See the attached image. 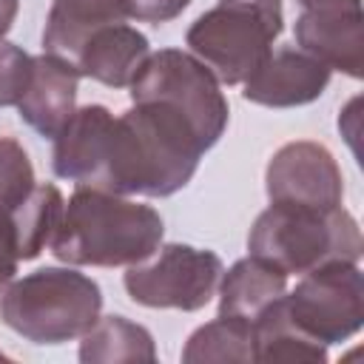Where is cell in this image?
Instances as JSON below:
<instances>
[{
	"label": "cell",
	"instance_id": "16",
	"mask_svg": "<svg viewBox=\"0 0 364 364\" xmlns=\"http://www.w3.org/2000/svg\"><path fill=\"white\" fill-rule=\"evenodd\" d=\"M122 20L125 14L119 0H51L43 28V51L71 65L82 43L97 28Z\"/></svg>",
	"mask_w": 364,
	"mask_h": 364
},
{
	"label": "cell",
	"instance_id": "22",
	"mask_svg": "<svg viewBox=\"0 0 364 364\" xmlns=\"http://www.w3.org/2000/svg\"><path fill=\"white\" fill-rule=\"evenodd\" d=\"M28 77H31V57L20 46L0 40V108L17 105V100L28 85Z\"/></svg>",
	"mask_w": 364,
	"mask_h": 364
},
{
	"label": "cell",
	"instance_id": "26",
	"mask_svg": "<svg viewBox=\"0 0 364 364\" xmlns=\"http://www.w3.org/2000/svg\"><path fill=\"white\" fill-rule=\"evenodd\" d=\"M0 361H9V355H6V353H3V350H0Z\"/></svg>",
	"mask_w": 364,
	"mask_h": 364
},
{
	"label": "cell",
	"instance_id": "10",
	"mask_svg": "<svg viewBox=\"0 0 364 364\" xmlns=\"http://www.w3.org/2000/svg\"><path fill=\"white\" fill-rule=\"evenodd\" d=\"M296 43L304 54L353 80L364 68V9L361 3H330L301 9L296 17Z\"/></svg>",
	"mask_w": 364,
	"mask_h": 364
},
{
	"label": "cell",
	"instance_id": "8",
	"mask_svg": "<svg viewBox=\"0 0 364 364\" xmlns=\"http://www.w3.org/2000/svg\"><path fill=\"white\" fill-rule=\"evenodd\" d=\"M282 301L299 330L330 347L353 338L364 324V276L353 262H333L301 273Z\"/></svg>",
	"mask_w": 364,
	"mask_h": 364
},
{
	"label": "cell",
	"instance_id": "5",
	"mask_svg": "<svg viewBox=\"0 0 364 364\" xmlns=\"http://www.w3.org/2000/svg\"><path fill=\"white\" fill-rule=\"evenodd\" d=\"M282 23V0H219L191 23L185 46L219 85H242L273 51Z\"/></svg>",
	"mask_w": 364,
	"mask_h": 364
},
{
	"label": "cell",
	"instance_id": "23",
	"mask_svg": "<svg viewBox=\"0 0 364 364\" xmlns=\"http://www.w3.org/2000/svg\"><path fill=\"white\" fill-rule=\"evenodd\" d=\"M188 6H191V0H119L125 20L154 23V26L179 17Z\"/></svg>",
	"mask_w": 364,
	"mask_h": 364
},
{
	"label": "cell",
	"instance_id": "3",
	"mask_svg": "<svg viewBox=\"0 0 364 364\" xmlns=\"http://www.w3.org/2000/svg\"><path fill=\"white\" fill-rule=\"evenodd\" d=\"M247 250L284 276H301L333 262L358 264L364 242L355 216L341 205L321 210L270 202L247 233Z\"/></svg>",
	"mask_w": 364,
	"mask_h": 364
},
{
	"label": "cell",
	"instance_id": "13",
	"mask_svg": "<svg viewBox=\"0 0 364 364\" xmlns=\"http://www.w3.org/2000/svg\"><path fill=\"white\" fill-rule=\"evenodd\" d=\"M111 125H114V114L105 105L94 102V105L74 108L68 122L54 136V148H51L54 176L94 188L105 159Z\"/></svg>",
	"mask_w": 364,
	"mask_h": 364
},
{
	"label": "cell",
	"instance_id": "14",
	"mask_svg": "<svg viewBox=\"0 0 364 364\" xmlns=\"http://www.w3.org/2000/svg\"><path fill=\"white\" fill-rule=\"evenodd\" d=\"M148 57H151L148 37L122 20L97 28L82 43L71 65L77 68L80 77L97 80L108 88H128Z\"/></svg>",
	"mask_w": 364,
	"mask_h": 364
},
{
	"label": "cell",
	"instance_id": "12",
	"mask_svg": "<svg viewBox=\"0 0 364 364\" xmlns=\"http://www.w3.org/2000/svg\"><path fill=\"white\" fill-rule=\"evenodd\" d=\"M77 88L80 74L74 65L46 51L31 57V77L23 97L17 100L20 119L40 136L54 139L77 108Z\"/></svg>",
	"mask_w": 364,
	"mask_h": 364
},
{
	"label": "cell",
	"instance_id": "17",
	"mask_svg": "<svg viewBox=\"0 0 364 364\" xmlns=\"http://www.w3.org/2000/svg\"><path fill=\"white\" fill-rule=\"evenodd\" d=\"M63 205H65V199L57 185H34L17 208H11L6 216H0L11 233L17 259L28 262L46 250V245L51 242V236L57 230Z\"/></svg>",
	"mask_w": 364,
	"mask_h": 364
},
{
	"label": "cell",
	"instance_id": "15",
	"mask_svg": "<svg viewBox=\"0 0 364 364\" xmlns=\"http://www.w3.org/2000/svg\"><path fill=\"white\" fill-rule=\"evenodd\" d=\"M284 293H287V276L279 267L256 256L239 259L219 279V316L253 327V321Z\"/></svg>",
	"mask_w": 364,
	"mask_h": 364
},
{
	"label": "cell",
	"instance_id": "24",
	"mask_svg": "<svg viewBox=\"0 0 364 364\" xmlns=\"http://www.w3.org/2000/svg\"><path fill=\"white\" fill-rule=\"evenodd\" d=\"M17 250H14V242H11V233L6 228V222L0 219V293L9 287V282L14 279L17 273Z\"/></svg>",
	"mask_w": 364,
	"mask_h": 364
},
{
	"label": "cell",
	"instance_id": "2",
	"mask_svg": "<svg viewBox=\"0 0 364 364\" xmlns=\"http://www.w3.org/2000/svg\"><path fill=\"white\" fill-rule=\"evenodd\" d=\"M162 233V216L151 205L77 185L48 245L71 267H128L145 262L159 247Z\"/></svg>",
	"mask_w": 364,
	"mask_h": 364
},
{
	"label": "cell",
	"instance_id": "19",
	"mask_svg": "<svg viewBox=\"0 0 364 364\" xmlns=\"http://www.w3.org/2000/svg\"><path fill=\"white\" fill-rule=\"evenodd\" d=\"M284 299V296H282ZM273 301L253 321V361H327V344L310 338L293 324L284 310V301Z\"/></svg>",
	"mask_w": 364,
	"mask_h": 364
},
{
	"label": "cell",
	"instance_id": "20",
	"mask_svg": "<svg viewBox=\"0 0 364 364\" xmlns=\"http://www.w3.org/2000/svg\"><path fill=\"white\" fill-rule=\"evenodd\" d=\"M182 361L185 364L253 361V330L245 321L219 316L188 336L182 347Z\"/></svg>",
	"mask_w": 364,
	"mask_h": 364
},
{
	"label": "cell",
	"instance_id": "7",
	"mask_svg": "<svg viewBox=\"0 0 364 364\" xmlns=\"http://www.w3.org/2000/svg\"><path fill=\"white\" fill-rule=\"evenodd\" d=\"M225 267L213 250L171 242L156 247L145 262L128 264L122 284L131 301L154 310H202L222 279Z\"/></svg>",
	"mask_w": 364,
	"mask_h": 364
},
{
	"label": "cell",
	"instance_id": "1",
	"mask_svg": "<svg viewBox=\"0 0 364 364\" xmlns=\"http://www.w3.org/2000/svg\"><path fill=\"white\" fill-rule=\"evenodd\" d=\"M205 154L193 125L165 102H134L114 117L94 188L111 193L171 196L182 191Z\"/></svg>",
	"mask_w": 364,
	"mask_h": 364
},
{
	"label": "cell",
	"instance_id": "4",
	"mask_svg": "<svg viewBox=\"0 0 364 364\" xmlns=\"http://www.w3.org/2000/svg\"><path fill=\"white\" fill-rule=\"evenodd\" d=\"M100 284L68 267H40L11 279L0 293V321L31 344H65L82 338L100 318Z\"/></svg>",
	"mask_w": 364,
	"mask_h": 364
},
{
	"label": "cell",
	"instance_id": "6",
	"mask_svg": "<svg viewBox=\"0 0 364 364\" xmlns=\"http://www.w3.org/2000/svg\"><path fill=\"white\" fill-rule=\"evenodd\" d=\"M128 88L134 102L154 100L176 108L193 125L205 151H210L228 128L230 111L219 80L188 51L162 48L151 54Z\"/></svg>",
	"mask_w": 364,
	"mask_h": 364
},
{
	"label": "cell",
	"instance_id": "11",
	"mask_svg": "<svg viewBox=\"0 0 364 364\" xmlns=\"http://www.w3.org/2000/svg\"><path fill=\"white\" fill-rule=\"evenodd\" d=\"M330 68L301 48L282 46L270 51L242 82V97L264 108H299L324 94Z\"/></svg>",
	"mask_w": 364,
	"mask_h": 364
},
{
	"label": "cell",
	"instance_id": "21",
	"mask_svg": "<svg viewBox=\"0 0 364 364\" xmlns=\"http://www.w3.org/2000/svg\"><path fill=\"white\" fill-rule=\"evenodd\" d=\"M34 185V168L23 145L11 136H0V216L17 208Z\"/></svg>",
	"mask_w": 364,
	"mask_h": 364
},
{
	"label": "cell",
	"instance_id": "25",
	"mask_svg": "<svg viewBox=\"0 0 364 364\" xmlns=\"http://www.w3.org/2000/svg\"><path fill=\"white\" fill-rule=\"evenodd\" d=\"M17 9H20V0H0V40L11 31L14 17H17Z\"/></svg>",
	"mask_w": 364,
	"mask_h": 364
},
{
	"label": "cell",
	"instance_id": "9",
	"mask_svg": "<svg viewBox=\"0 0 364 364\" xmlns=\"http://www.w3.org/2000/svg\"><path fill=\"white\" fill-rule=\"evenodd\" d=\"M267 199L276 205L338 208L344 199V179L336 156L310 139L282 145L264 171Z\"/></svg>",
	"mask_w": 364,
	"mask_h": 364
},
{
	"label": "cell",
	"instance_id": "18",
	"mask_svg": "<svg viewBox=\"0 0 364 364\" xmlns=\"http://www.w3.org/2000/svg\"><path fill=\"white\" fill-rule=\"evenodd\" d=\"M82 364H122V361H156L154 336L125 316H100L80 341Z\"/></svg>",
	"mask_w": 364,
	"mask_h": 364
}]
</instances>
